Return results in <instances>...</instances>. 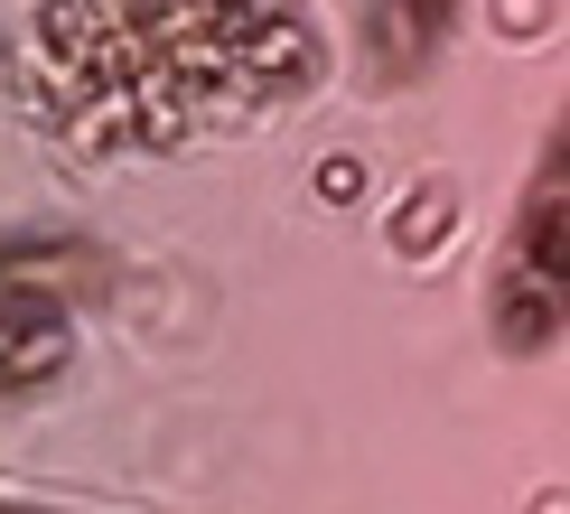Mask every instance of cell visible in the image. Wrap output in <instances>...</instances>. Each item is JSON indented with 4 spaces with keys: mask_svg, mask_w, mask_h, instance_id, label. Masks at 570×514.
I'll return each mask as SVG.
<instances>
[{
    "mask_svg": "<svg viewBox=\"0 0 570 514\" xmlns=\"http://www.w3.org/2000/svg\"><path fill=\"white\" fill-rule=\"evenodd\" d=\"M308 76L299 0H47L38 85L66 140L140 150L253 122Z\"/></svg>",
    "mask_w": 570,
    "mask_h": 514,
    "instance_id": "6da1fadb",
    "label": "cell"
}]
</instances>
